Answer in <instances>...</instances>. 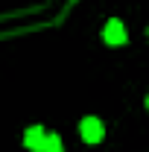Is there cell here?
Masks as SVG:
<instances>
[{"instance_id":"obj_3","label":"cell","mask_w":149,"mask_h":152,"mask_svg":"<svg viewBox=\"0 0 149 152\" xmlns=\"http://www.w3.org/2000/svg\"><path fill=\"white\" fill-rule=\"evenodd\" d=\"M23 143H26V149L44 152V143H47V134H44V129H41V126L26 129V134H23Z\"/></svg>"},{"instance_id":"obj_5","label":"cell","mask_w":149,"mask_h":152,"mask_svg":"<svg viewBox=\"0 0 149 152\" xmlns=\"http://www.w3.org/2000/svg\"><path fill=\"white\" fill-rule=\"evenodd\" d=\"M146 108H149V96H146Z\"/></svg>"},{"instance_id":"obj_2","label":"cell","mask_w":149,"mask_h":152,"mask_svg":"<svg viewBox=\"0 0 149 152\" xmlns=\"http://www.w3.org/2000/svg\"><path fill=\"white\" fill-rule=\"evenodd\" d=\"M102 38H105L108 44H126V29H123V23L117 18H111L105 23V29H102Z\"/></svg>"},{"instance_id":"obj_1","label":"cell","mask_w":149,"mask_h":152,"mask_svg":"<svg viewBox=\"0 0 149 152\" xmlns=\"http://www.w3.org/2000/svg\"><path fill=\"white\" fill-rule=\"evenodd\" d=\"M79 129H82V137H85L88 143H99V140H102V134H105V126H102L96 117H85Z\"/></svg>"},{"instance_id":"obj_4","label":"cell","mask_w":149,"mask_h":152,"mask_svg":"<svg viewBox=\"0 0 149 152\" xmlns=\"http://www.w3.org/2000/svg\"><path fill=\"white\" fill-rule=\"evenodd\" d=\"M44 152H64V149H61V137H58V134H47Z\"/></svg>"}]
</instances>
